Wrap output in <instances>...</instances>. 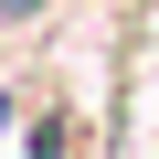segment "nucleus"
I'll return each instance as SVG.
<instances>
[{
	"instance_id": "f257e3e1",
	"label": "nucleus",
	"mask_w": 159,
	"mask_h": 159,
	"mask_svg": "<svg viewBox=\"0 0 159 159\" xmlns=\"http://www.w3.org/2000/svg\"><path fill=\"white\" fill-rule=\"evenodd\" d=\"M21 11H43V0H0V21H21Z\"/></svg>"
}]
</instances>
